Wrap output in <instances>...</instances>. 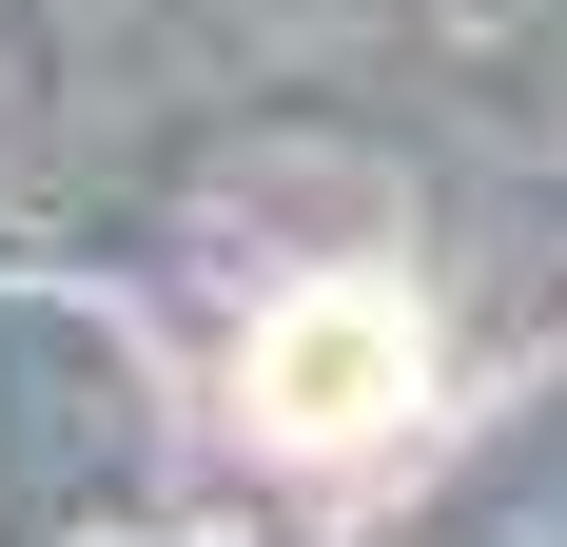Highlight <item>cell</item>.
<instances>
[{
    "label": "cell",
    "instance_id": "obj_1",
    "mask_svg": "<svg viewBox=\"0 0 567 547\" xmlns=\"http://www.w3.org/2000/svg\"><path fill=\"white\" fill-rule=\"evenodd\" d=\"M411 391H431V332H411V293H372V274H333V293H293V313L255 332V431H293V450L392 431Z\"/></svg>",
    "mask_w": 567,
    "mask_h": 547
}]
</instances>
